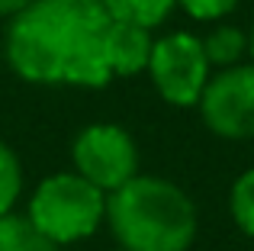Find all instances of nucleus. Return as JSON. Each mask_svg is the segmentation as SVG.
I'll return each instance as SVG.
<instances>
[{
    "mask_svg": "<svg viewBox=\"0 0 254 251\" xmlns=\"http://www.w3.org/2000/svg\"><path fill=\"white\" fill-rule=\"evenodd\" d=\"M229 209H232L235 226L242 229L248 239H254V168H248L235 184H232Z\"/></svg>",
    "mask_w": 254,
    "mask_h": 251,
    "instance_id": "nucleus-12",
    "label": "nucleus"
},
{
    "mask_svg": "<svg viewBox=\"0 0 254 251\" xmlns=\"http://www.w3.org/2000/svg\"><path fill=\"white\" fill-rule=\"evenodd\" d=\"M23 193V164L16 151L6 142H0V216H10Z\"/></svg>",
    "mask_w": 254,
    "mask_h": 251,
    "instance_id": "nucleus-11",
    "label": "nucleus"
},
{
    "mask_svg": "<svg viewBox=\"0 0 254 251\" xmlns=\"http://www.w3.org/2000/svg\"><path fill=\"white\" fill-rule=\"evenodd\" d=\"M203 52L206 62L216 68H232L238 64V58L248 52V36L238 26H216L209 36L203 39Z\"/></svg>",
    "mask_w": 254,
    "mask_h": 251,
    "instance_id": "nucleus-10",
    "label": "nucleus"
},
{
    "mask_svg": "<svg viewBox=\"0 0 254 251\" xmlns=\"http://www.w3.org/2000/svg\"><path fill=\"white\" fill-rule=\"evenodd\" d=\"M196 107L216 135L254 138V64H232L209 74Z\"/></svg>",
    "mask_w": 254,
    "mask_h": 251,
    "instance_id": "nucleus-6",
    "label": "nucleus"
},
{
    "mask_svg": "<svg viewBox=\"0 0 254 251\" xmlns=\"http://www.w3.org/2000/svg\"><path fill=\"white\" fill-rule=\"evenodd\" d=\"M0 251H62L26 216H0Z\"/></svg>",
    "mask_w": 254,
    "mask_h": 251,
    "instance_id": "nucleus-9",
    "label": "nucleus"
},
{
    "mask_svg": "<svg viewBox=\"0 0 254 251\" xmlns=\"http://www.w3.org/2000/svg\"><path fill=\"white\" fill-rule=\"evenodd\" d=\"M71 158H74V171L100 187L103 193L119 190L126 181L138 174V151L132 135L123 126L113 123H93L77 132L74 145H71Z\"/></svg>",
    "mask_w": 254,
    "mask_h": 251,
    "instance_id": "nucleus-5",
    "label": "nucleus"
},
{
    "mask_svg": "<svg viewBox=\"0 0 254 251\" xmlns=\"http://www.w3.org/2000/svg\"><path fill=\"white\" fill-rule=\"evenodd\" d=\"M248 55H251V64H254V23H251V32H248Z\"/></svg>",
    "mask_w": 254,
    "mask_h": 251,
    "instance_id": "nucleus-15",
    "label": "nucleus"
},
{
    "mask_svg": "<svg viewBox=\"0 0 254 251\" xmlns=\"http://www.w3.org/2000/svg\"><path fill=\"white\" fill-rule=\"evenodd\" d=\"M151 58V29L135 23L113 19L106 32V62H110L113 77H132L148 68Z\"/></svg>",
    "mask_w": 254,
    "mask_h": 251,
    "instance_id": "nucleus-7",
    "label": "nucleus"
},
{
    "mask_svg": "<svg viewBox=\"0 0 254 251\" xmlns=\"http://www.w3.org/2000/svg\"><path fill=\"white\" fill-rule=\"evenodd\" d=\"M119 251H123V248H119Z\"/></svg>",
    "mask_w": 254,
    "mask_h": 251,
    "instance_id": "nucleus-16",
    "label": "nucleus"
},
{
    "mask_svg": "<svg viewBox=\"0 0 254 251\" xmlns=\"http://www.w3.org/2000/svg\"><path fill=\"white\" fill-rule=\"evenodd\" d=\"M180 6H184V13L187 16H193V19H222V16H229L232 10L238 6V0H177Z\"/></svg>",
    "mask_w": 254,
    "mask_h": 251,
    "instance_id": "nucleus-13",
    "label": "nucleus"
},
{
    "mask_svg": "<svg viewBox=\"0 0 254 251\" xmlns=\"http://www.w3.org/2000/svg\"><path fill=\"white\" fill-rule=\"evenodd\" d=\"M110 10L103 0H32L10 16L6 62L29 84L106 87Z\"/></svg>",
    "mask_w": 254,
    "mask_h": 251,
    "instance_id": "nucleus-1",
    "label": "nucleus"
},
{
    "mask_svg": "<svg viewBox=\"0 0 254 251\" xmlns=\"http://www.w3.org/2000/svg\"><path fill=\"white\" fill-rule=\"evenodd\" d=\"M106 219L123 251H187L196 239L193 200L151 174H135L106 193Z\"/></svg>",
    "mask_w": 254,
    "mask_h": 251,
    "instance_id": "nucleus-2",
    "label": "nucleus"
},
{
    "mask_svg": "<svg viewBox=\"0 0 254 251\" xmlns=\"http://www.w3.org/2000/svg\"><path fill=\"white\" fill-rule=\"evenodd\" d=\"M103 6L110 10L113 19L155 29V26H161L164 19L171 16V10L177 6V0H103Z\"/></svg>",
    "mask_w": 254,
    "mask_h": 251,
    "instance_id": "nucleus-8",
    "label": "nucleus"
},
{
    "mask_svg": "<svg viewBox=\"0 0 254 251\" xmlns=\"http://www.w3.org/2000/svg\"><path fill=\"white\" fill-rule=\"evenodd\" d=\"M29 3L32 0H0V16H16V13Z\"/></svg>",
    "mask_w": 254,
    "mask_h": 251,
    "instance_id": "nucleus-14",
    "label": "nucleus"
},
{
    "mask_svg": "<svg viewBox=\"0 0 254 251\" xmlns=\"http://www.w3.org/2000/svg\"><path fill=\"white\" fill-rule=\"evenodd\" d=\"M26 219L58 248L71 245L90 239L100 229V219H106V193L84 181L77 171H62L36 187Z\"/></svg>",
    "mask_w": 254,
    "mask_h": 251,
    "instance_id": "nucleus-3",
    "label": "nucleus"
},
{
    "mask_svg": "<svg viewBox=\"0 0 254 251\" xmlns=\"http://www.w3.org/2000/svg\"><path fill=\"white\" fill-rule=\"evenodd\" d=\"M212 64L206 62L203 39L193 32H171L151 42L148 74L155 90L171 107H196L206 81L212 74Z\"/></svg>",
    "mask_w": 254,
    "mask_h": 251,
    "instance_id": "nucleus-4",
    "label": "nucleus"
}]
</instances>
